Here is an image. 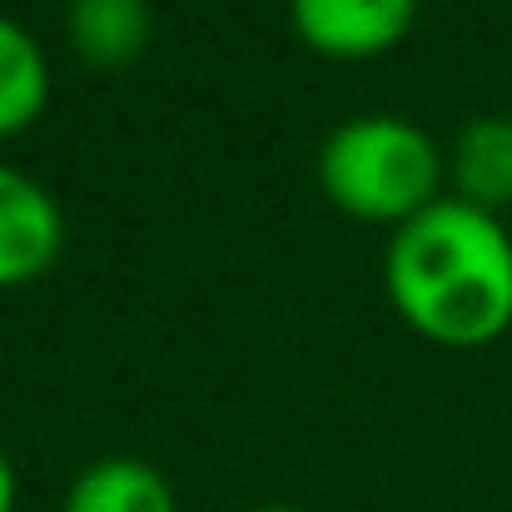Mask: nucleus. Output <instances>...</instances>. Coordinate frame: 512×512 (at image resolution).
Wrapping results in <instances>:
<instances>
[{"label":"nucleus","instance_id":"1","mask_svg":"<svg viewBox=\"0 0 512 512\" xmlns=\"http://www.w3.org/2000/svg\"><path fill=\"white\" fill-rule=\"evenodd\" d=\"M383 289L398 319L438 348H483L512 329V234L503 214L453 194L393 229Z\"/></svg>","mask_w":512,"mask_h":512},{"label":"nucleus","instance_id":"2","mask_svg":"<svg viewBox=\"0 0 512 512\" xmlns=\"http://www.w3.org/2000/svg\"><path fill=\"white\" fill-rule=\"evenodd\" d=\"M443 150L403 115H348L319 145V189L329 204L363 224H408L443 199Z\"/></svg>","mask_w":512,"mask_h":512},{"label":"nucleus","instance_id":"3","mask_svg":"<svg viewBox=\"0 0 512 512\" xmlns=\"http://www.w3.org/2000/svg\"><path fill=\"white\" fill-rule=\"evenodd\" d=\"M289 20L324 60H378L408 40L418 0H289Z\"/></svg>","mask_w":512,"mask_h":512},{"label":"nucleus","instance_id":"4","mask_svg":"<svg viewBox=\"0 0 512 512\" xmlns=\"http://www.w3.org/2000/svg\"><path fill=\"white\" fill-rule=\"evenodd\" d=\"M65 249V214L35 174L0 160V289L40 279Z\"/></svg>","mask_w":512,"mask_h":512},{"label":"nucleus","instance_id":"5","mask_svg":"<svg viewBox=\"0 0 512 512\" xmlns=\"http://www.w3.org/2000/svg\"><path fill=\"white\" fill-rule=\"evenodd\" d=\"M453 199L503 214L512 204V115H478L458 130L448 155Z\"/></svg>","mask_w":512,"mask_h":512},{"label":"nucleus","instance_id":"6","mask_svg":"<svg viewBox=\"0 0 512 512\" xmlns=\"http://www.w3.org/2000/svg\"><path fill=\"white\" fill-rule=\"evenodd\" d=\"M155 35L150 0H70L65 5V40L85 65L120 70L145 55Z\"/></svg>","mask_w":512,"mask_h":512},{"label":"nucleus","instance_id":"7","mask_svg":"<svg viewBox=\"0 0 512 512\" xmlns=\"http://www.w3.org/2000/svg\"><path fill=\"white\" fill-rule=\"evenodd\" d=\"M60 512H179L170 478L145 458H100L65 488Z\"/></svg>","mask_w":512,"mask_h":512},{"label":"nucleus","instance_id":"8","mask_svg":"<svg viewBox=\"0 0 512 512\" xmlns=\"http://www.w3.org/2000/svg\"><path fill=\"white\" fill-rule=\"evenodd\" d=\"M50 105V60L40 40L0 10V140L25 135Z\"/></svg>","mask_w":512,"mask_h":512},{"label":"nucleus","instance_id":"9","mask_svg":"<svg viewBox=\"0 0 512 512\" xmlns=\"http://www.w3.org/2000/svg\"><path fill=\"white\" fill-rule=\"evenodd\" d=\"M15 503H20V478H15L10 453L0 448V512H15Z\"/></svg>","mask_w":512,"mask_h":512},{"label":"nucleus","instance_id":"10","mask_svg":"<svg viewBox=\"0 0 512 512\" xmlns=\"http://www.w3.org/2000/svg\"><path fill=\"white\" fill-rule=\"evenodd\" d=\"M249 512H299V508H279V503H269V508H249Z\"/></svg>","mask_w":512,"mask_h":512}]
</instances>
